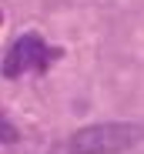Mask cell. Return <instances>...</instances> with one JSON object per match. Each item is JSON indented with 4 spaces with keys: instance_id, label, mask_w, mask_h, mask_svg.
Segmentation results:
<instances>
[{
    "instance_id": "cell-4",
    "label": "cell",
    "mask_w": 144,
    "mask_h": 154,
    "mask_svg": "<svg viewBox=\"0 0 144 154\" xmlns=\"http://www.w3.org/2000/svg\"><path fill=\"white\" fill-rule=\"evenodd\" d=\"M0 23H4V14H0Z\"/></svg>"
},
{
    "instance_id": "cell-1",
    "label": "cell",
    "mask_w": 144,
    "mask_h": 154,
    "mask_svg": "<svg viewBox=\"0 0 144 154\" xmlns=\"http://www.w3.org/2000/svg\"><path fill=\"white\" fill-rule=\"evenodd\" d=\"M137 127L134 124H90L64 141L54 154H121L134 144Z\"/></svg>"
},
{
    "instance_id": "cell-3",
    "label": "cell",
    "mask_w": 144,
    "mask_h": 154,
    "mask_svg": "<svg viewBox=\"0 0 144 154\" xmlns=\"http://www.w3.org/2000/svg\"><path fill=\"white\" fill-rule=\"evenodd\" d=\"M17 137H20V131H17L10 121H4V117H0V141H4V144H10V141H17Z\"/></svg>"
},
{
    "instance_id": "cell-2",
    "label": "cell",
    "mask_w": 144,
    "mask_h": 154,
    "mask_svg": "<svg viewBox=\"0 0 144 154\" xmlns=\"http://www.w3.org/2000/svg\"><path fill=\"white\" fill-rule=\"evenodd\" d=\"M47 64V47L37 34H23L14 40V47L7 50V57L4 64H0V70H4V77H20L23 70H30V67H44Z\"/></svg>"
}]
</instances>
